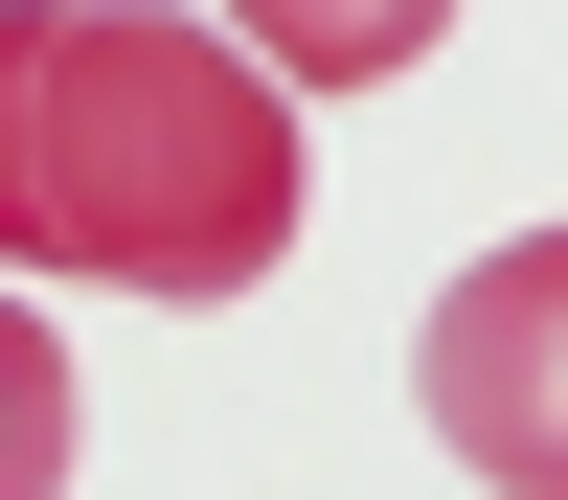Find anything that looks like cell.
Returning a JSON list of instances; mask_svg holds the SVG:
<instances>
[{
  "mask_svg": "<svg viewBox=\"0 0 568 500\" xmlns=\"http://www.w3.org/2000/svg\"><path fill=\"white\" fill-rule=\"evenodd\" d=\"M296 251V114L227 23L0 0V273L91 296H251Z\"/></svg>",
  "mask_w": 568,
  "mask_h": 500,
  "instance_id": "6da1fadb",
  "label": "cell"
},
{
  "mask_svg": "<svg viewBox=\"0 0 568 500\" xmlns=\"http://www.w3.org/2000/svg\"><path fill=\"white\" fill-rule=\"evenodd\" d=\"M500 341L546 364V251H524V273H478V296H455V455H478V478H524V500H546V387H500Z\"/></svg>",
  "mask_w": 568,
  "mask_h": 500,
  "instance_id": "7a4b0ae2",
  "label": "cell"
},
{
  "mask_svg": "<svg viewBox=\"0 0 568 500\" xmlns=\"http://www.w3.org/2000/svg\"><path fill=\"white\" fill-rule=\"evenodd\" d=\"M69 432H91V387H69V341H45L23 296H0V500H69Z\"/></svg>",
  "mask_w": 568,
  "mask_h": 500,
  "instance_id": "3957f363",
  "label": "cell"
}]
</instances>
